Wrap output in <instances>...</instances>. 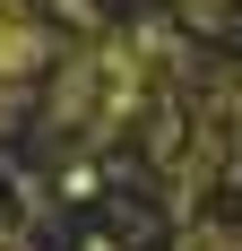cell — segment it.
Wrapping results in <instances>:
<instances>
[{"label": "cell", "instance_id": "6da1fadb", "mask_svg": "<svg viewBox=\"0 0 242 251\" xmlns=\"http://www.w3.org/2000/svg\"><path fill=\"white\" fill-rule=\"evenodd\" d=\"M139 87H147V52L139 44H96V52H78L70 78H61V122H130L139 113Z\"/></svg>", "mask_w": 242, "mask_h": 251}, {"label": "cell", "instance_id": "7a4b0ae2", "mask_svg": "<svg viewBox=\"0 0 242 251\" xmlns=\"http://www.w3.org/2000/svg\"><path fill=\"white\" fill-rule=\"evenodd\" d=\"M35 61H44V26H35V9H26V0H0V87H18Z\"/></svg>", "mask_w": 242, "mask_h": 251}, {"label": "cell", "instance_id": "3957f363", "mask_svg": "<svg viewBox=\"0 0 242 251\" xmlns=\"http://www.w3.org/2000/svg\"><path fill=\"white\" fill-rule=\"evenodd\" d=\"M0 122H9V87H0Z\"/></svg>", "mask_w": 242, "mask_h": 251}]
</instances>
